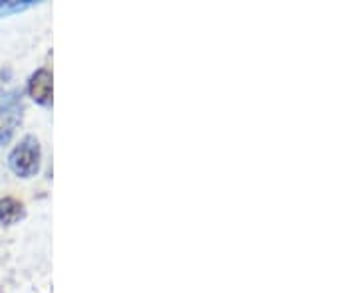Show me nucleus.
I'll return each mask as SVG.
<instances>
[{
    "instance_id": "39448f33",
    "label": "nucleus",
    "mask_w": 357,
    "mask_h": 293,
    "mask_svg": "<svg viewBox=\"0 0 357 293\" xmlns=\"http://www.w3.org/2000/svg\"><path fill=\"white\" fill-rule=\"evenodd\" d=\"M34 0H0V16H8L14 13H22L26 8L34 6Z\"/></svg>"
},
{
    "instance_id": "f03ea898",
    "label": "nucleus",
    "mask_w": 357,
    "mask_h": 293,
    "mask_svg": "<svg viewBox=\"0 0 357 293\" xmlns=\"http://www.w3.org/2000/svg\"><path fill=\"white\" fill-rule=\"evenodd\" d=\"M22 121V93L10 91L0 102V145L13 139L14 131Z\"/></svg>"
},
{
    "instance_id": "7ed1b4c3",
    "label": "nucleus",
    "mask_w": 357,
    "mask_h": 293,
    "mask_svg": "<svg viewBox=\"0 0 357 293\" xmlns=\"http://www.w3.org/2000/svg\"><path fill=\"white\" fill-rule=\"evenodd\" d=\"M52 90H54V77L50 70L40 68L36 74H32L28 81V93L34 102L42 107H50L52 105Z\"/></svg>"
},
{
    "instance_id": "20e7f679",
    "label": "nucleus",
    "mask_w": 357,
    "mask_h": 293,
    "mask_svg": "<svg viewBox=\"0 0 357 293\" xmlns=\"http://www.w3.org/2000/svg\"><path fill=\"white\" fill-rule=\"evenodd\" d=\"M26 216L24 204L16 198H0V224L2 226H13Z\"/></svg>"
},
{
    "instance_id": "f257e3e1",
    "label": "nucleus",
    "mask_w": 357,
    "mask_h": 293,
    "mask_svg": "<svg viewBox=\"0 0 357 293\" xmlns=\"http://www.w3.org/2000/svg\"><path fill=\"white\" fill-rule=\"evenodd\" d=\"M40 161H42V149H40L38 139L34 135H26L8 155V166L16 177L20 179H30L40 171Z\"/></svg>"
}]
</instances>
